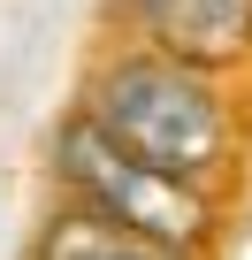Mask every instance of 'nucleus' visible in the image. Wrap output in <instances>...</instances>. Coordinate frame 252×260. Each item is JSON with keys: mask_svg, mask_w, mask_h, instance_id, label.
I'll use <instances>...</instances> for the list:
<instances>
[{"mask_svg": "<svg viewBox=\"0 0 252 260\" xmlns=\"http://www.w3.org/2000/svg\"><path fill=\"white\" fill-rule=\"evenodd\" d=\"M84 115L107 130L122 153H138L184 184H214L237 153V115L222 92V69H199L153 39L115 46L92 84H84Z\"/></svg>", "mask_w": 252, "mask_h": 260, "instance_id": "f257e3e1", "label": "nucleus"}, {"mask_svg": "<svg viewBox=\"0 0 252 260\" xmlns=\"http://www.w3.org/2000/svg\"><path fill=\"white\" fill-rule=\"evenodd\" d=\"M54 176H61L69 199H84V207H99L115 222H130V230H153L168 245H191V252L214 230L206 184H184V176H168V169H153L138 153H122L84 107L61 122V138H54Z\"/></svg>", "mask_w": 252, "mask_h": 260, "instance_id": "f03ea898", "label": "nucleus"}, {"mask_svg": "<svg viewBox=\"0 0 252 260\" xmlns=\"http://www.w3.org/2000/svg\"><path fill=\"white\" fill-rule=\"evenodd\" d=\"M122 16L138 23V39H153L199 69L252 61V0H122Z\"/></svg>", "mask_w": 252, "mask_h": 260, "instance_id": "7ed1b4c3", "label": "nucleus"}, {"mask_svg": "<svg viewBox=\"0 0 252 260\" xmlns=\"http://www.w3.org/2000/svg\"><path fill=\"white\" fill-rule=\"evenodd\" d=\"M31 260H191V245H168L153 230H130V222H115L84 199H61L31 245Z\"/></svg>", "mask_w": 252, "mask_h": 260, "instance_id": "20e7f679", "label": "nucleus"}]
</instances>
